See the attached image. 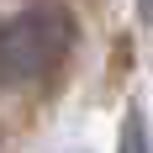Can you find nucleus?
<instances>
[{
	"label": "nucleus",
	"instance_id": "nucleus-3",
	"mask_svg": "<svg viewBox=\"0 0 153 153\" xmlns=\"http://www.w3.org/2000/svg\"><path fill=\"white\" fill-rule=\"evenodd\" d=\"M137 11H143V21L153 27V0H137Z\"/></svg>",
	"mask_w": 153,
	"mask_h": 153
},
{
	"label": "nucleus",
	"instance_id": "nucleus-1",
	"mask_svg": "<svg viewBox=\"0 0 153 153\" xmlns=\"http://www.w3.org/2000/svg\"><path fill=\"white\" fill-rule=\"evenodd\" d=\"M74 48V16L58 0H32L0 27V85L48 79Z\"/></svg>",
	"mask_w": 153,
	"mask_h": 153
},
{
	"label": "nucleus",
	"instance_id": "nucleus-2",
	"mask_svg": "<svg viewBox=\"0 0 153 153\" xmlns=\"http://www.w3.org/2000/svg\"><path fill=\"white\" fill-rule=\"evenodd\" d=\"M122 153H153L148 148V116H143V111H127V122H122Z\"/></svg>",
	"mask_w": 153,
	"mask_h": 153
}]
</instances>
